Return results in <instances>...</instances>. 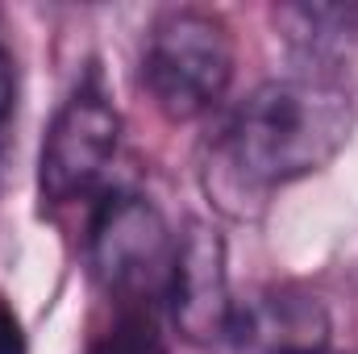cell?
<instances>
[{"label":"cell","mask_w":358,"mask_h":354,"mask_svg":"<svg viewBox=\"0 0 358 354\" xmlns=\"http://www.w3.org/2000/svg\"><path fill=\"white\" fill-rule=\"evenodd\" d=\"M355 134V96L329 71H296L250 92L213 142L217 192L263 200L325 171Z\"/></svg>","instance_id":"1"},{"label":"cell","mask_w":358,"mask_h":354,"mask_svg":"<svg viewBox=\"0 0 358 354\" xmlns=\"http://www.w3.org/2000/svg\"><path fill=\"white\" fill-rule=\"evenodd\" d=\"M238 46L225 17L208 8H167L142 42V88L167 121L213 113L234 84Z\"/></svg>","instance_id":"2"},{"label":"cell","mask_w":358,"mask_h":354,"mask_svg":"<svg viewBox=\"0 0 358 354\" xmlns=\"http://www.w3.org/2000/svg\"><path fill=\"white\" fill-rule=\"evenodd\" d=\"M176 234L142 192H104L88 221V271L104 304H155L167 313Z\"/></svg>","instance_id":"3"},{"label":"cell","mask_w":358,"mask_h":354,"mask_svg":"<svg viewBox=\"0 0 358 354\" xmlns=\"http://www.w3.org/2000/svg\"><path fill=\"white\" fill-rule=\"evenodd\" d=\"M121 146V113L100 84V71H88L76 92L59 104L42 155H38V200L46 208H71L100 200L108 171Z\"/></svg>","instance_id":"4"},{"label":"cell","mask_w":358,"mask_h":354,"mask_svg":"<svg viewBox=\"0 0 358 354\" xmlns=\"http://www.w3.org/2000/svg\"><path fill=\"white\" fill-rule=\"evenodd\" d=\"M167 317L196 346L221 342L229 334L234 296H229V271H225V238L200 217H192L183 234H176Z\"/></svg>","instance_id":"5"},{"label":"cell","mask_w":358,"mask_h":354,"mask_svg":"<svg viewBox=\"0 0 358 354\" xmlns=\"http://www.w3.org/2000/svg\"><path fill=\"white\" fill-rule=\"evenodd\" d=\"M329 338L334 321L325 304L296 283H271L234 300L225 334L238 354H329Z\"/></svg>","instance_id":"6"},{"label":"cell","mask_w":358,"mask_h":354,"mask_svg":"<svg viewBox=\"0 0 358 354\" xmlns=\"http://www.w3.org/2000/svg\"><path fill=\"white\" fill-rule=\"evenodd\" d=\"M292 50L308 63L342 59L358 38V8L346 4H287L275 13Z\"/></svg>","instance_id":"7"},{"label":"cell","mask_w":358,"mask_h":354,"mask_svg":"<svg viewBox=\"0 0 358 354\" xmlns=\"http://www.w3.org/2000/svg\"><path fill=\"white\" fill-rule=\"evenodd\" d=\"M84 354H171L163 334V309L108 304V317L92 330Z\"/></svg>","instance_id":"8"},{"label":"cell","mask_w":358,"mask_h":354,"mask_svg":"<svg viewBox=\"0 0 358 354\" xmlns=\"http://www.w3.org/2000/svg\"><path fill=\"white\" fill-rule=\"evenodd\" d=\"M13 104H17V76H13V59L0 42V155H4L8 125H13Z\"/></svg>","instance_id":"9"},{"label":"cell","mask_w":358,"mask_h":354,"mask_svg":"<svg viewBox=\"0 0 358 354\" xmlns=\"http://www.w3.org/2000/svg\"><path fill=\"white\" fill-rule=\"evenodd\" d=\"M0 354H25V334H21V321L17 313L0 300Z\"/></svg>","instance_id":"10"}]
</instances>
